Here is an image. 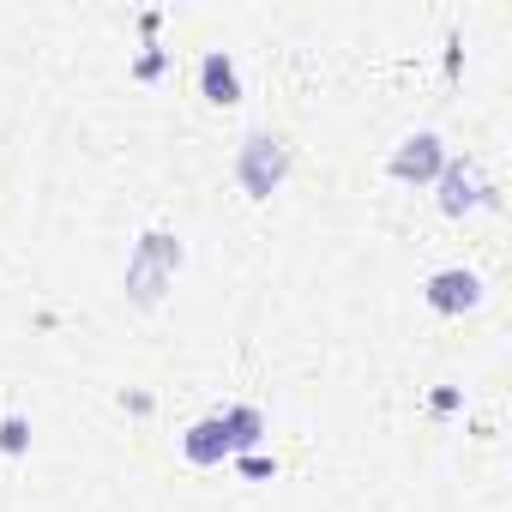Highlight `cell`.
Returning <instances> with one entry per match:
<instances>
[{"label": "cell", "instance_id": "7a4b0ae2", "mask_svg": "<svg viewBox=\"0 0 512 512\" xmlns=\"http://www.w3.org/2000/svg\"><path fill=\"white\" fill-rule=\"evenodd\" d=\"M284 169H290V151H284V139H272V133H253V139L241 145V187H247L253 199H266V193L284 181Z\"/></svg>", "mask_w": 512, "mask_h": 512}, {"label": "cell", "instance_id": "277c9868", "mask_svg": "<svg viewBox=\"0 0 512 512\" xmlns=\"http://www.w3.org/2000/svg\"><path fill=\"white\" fill-rule=\"evenodd\" d=\"M482 302V278L476 272H434L428 278V308H440V314H464V308H476Z\"/></svg>", "mask_w": 512, "mask_h": 512}, {"label": "cell", "instance_id": "9c48e42d", "mask_svg": "<svg viewBox=\"0 0 512 512\" xmlns=\"http://www.w3.org/2000/svg\"><path fill=\"white\" fill-rule=\"evenodd\" d=\"M25 446H31V422L7 416V422H0V452H25Z\"/></svg>", "mask_w": 512, "mask_h": 512}, {"label": "cell", "instance_id": "6da1fadb", "mask_svg": "<svg viewBox=\"0 0 512 512\" xmlns=\"http://www.w3.org/2000/svg\"><path fill=\"white\" fill-rule=\"evenodd\" d=\"M175 266H181V241H175L169 229H151V235H139L133 260H127V296H133L139 308H151V302L169 290Z\"/></svg>", "mask_w": 512, "mask_h": 512}, {"label": "cell", "instance_id": "5b68a950", "mask_svg": "<svg viewBox=\"0 0 512 512\" xmlns=\"http://www.w3.org/2000/svg\"><path fill=\"white\" fill-rule=\"evenodd\" d=\"M440 163H446L440 139H434V133H416V139H404V145H398L392 175H398V181H434V175H440Z\"/></svg>", "mask_w": 512, "mask_h": 512}, {"label": "cell", "instance_id": "3957f363", "mask_svg": "<svg viewBox=\"0 0 512 512\" xmlns=\"http://www.w3.org/2000/svg\"><path fill=\"white\" fill-rule=\"evenodd\" d=\"M482 193H488V181L476 163H440V211L446 217H464L470 205H482Z\"/></svg>", "mask_w": 512, "mask_h": 512}, {"label": "cell", "instance_id": "ba28073f", "mask_svg": "<svg viewBox=\"0 0 512 512\" xmlns=\"http://www.w3.org/2000/svg\"><path fill=\"white\" fill-rule=\"evenodd\" d=\"M223 428H229V440H235V452H247L253 440H260V428H266V422H260V410H253V404H235V410L223 416Z\"/></svg>", "mask_w": 512, "mask_h": 512}, {"label": "cell", "instance_id": "8fae6325", "mask_svg": "<svg viewBox=\"0 0 512 512\" xmlns=\"http://www.w3.org/2000/svg\"><path fill=\"white\" fill-rule=\"evenodd\" d=\"M157 73H163V55H157V49H151V55H139V79H157Z\"/></svg>", "mask_w": 512, "mask_h": 512}, {"label": "cell", "instance_id": "52a82bcc", "mask_svg": "<svg viewBox=\"0 0 512 512\" xmlns=\"http://www.w3.org/2000/svg\"><path fill=\"white\" fill-rule=\"evenodd\" d=\"M199 91H205L211 103H235V97H241V79H235V61H229L223 49H211V55L199 61Z\"/></svg>", "mask_w": 512, "mask_h": 512}, {"label": "cell", "instance_id": "8992f818", "mask_svg": "<svg viewBox=\"0 0 512 512\" xmlns=\"http://www.w3.org/2000/svg\"><path fill=\"white\" fill-rule=\"evenodd\" d=\"M181 452H187L193 464H223V458L235 452V440H229V428H223V416H211V422H193V428H187V440H181Z\"/></svg>", "mask_w": 512, "mask_h": 512}, {"label": "cell", "instance_id": "30bf717a", "mask_svg": "<svg viewBox=\"0 0 512 512\" xmlns=\"http://www.w3.org/2000/svg\"><path fill=\"white\" fill-rule=\"evenodd\" d=\"M241 470H247V476H272L278 464H272L266 452H241Z\"/></svg>", "mask_w": 512, "mask_h": 512}]
</instances>
